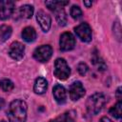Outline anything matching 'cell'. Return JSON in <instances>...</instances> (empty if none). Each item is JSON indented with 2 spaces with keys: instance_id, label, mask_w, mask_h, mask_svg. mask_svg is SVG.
<instances>
[{
  "instance_id": "obj_26",
  "label": "cell",
  "mask_w": 122,
  "mask_h": 122,
  "mask_svg": "<svg viewBox=\"0 0 122 122\" xmlns=\"http://www.w3.org/2000/svg\"><path fill=\"white\" fill-rule=\"evenodd\" d=\"M84 5L87 6V8H90L92 6V1H84Z\"/></svg>"
},
{
  "instance_id": "obj_6",
  "label": "cell",
  "mask_w": 122,
  "mask_h": 122,
  "mask_svg": "<svg viewBox=\"0 0 122 122\" xmlns=\"http://www.w3.org/2000/svg\"><path fill=\"white\" fill-rule=\"evenodd\" d=\"M59 45H60L61 51H71L75 46V38L71 32H64L60 36Z\"/></svg>"
},
{
  "instance_id": "obj_25",
  "label": "cell",
  "mask_w": 122,
  "mask_h": 122,
  "mask_svg": "<svg viewBox=\"0 0 122 122\" xmlns=\"http://www.w3.org/2000/svg\"><path fill=\"white\" fill-rule=\"evenodd\" d=\"M100 122H112L110 118H108V117H106V116H104V117H102L101 118V120H100Z\"/></svg>"
},
{
  "instance_id": "obj_28",
  "label": "cell",
  "mask_w": 122,
  "mask_h": 122,
  "mask_svg": "<svg viewBox=\"0 0 122 122\" xmlns=\"http://www.w3.org/2000/svg\"><path fill=\"white\" fill-rule=\"evenodd\" d=\"M1 122H6V121H5V120H2V121H1Z\"/></svg>"
},
{
  "instance_id": "obj_13",
  "label": "cell",
  "mask_w": 122,
  "mask_h": 122,
  "mask_svg": "<svg viewBox=\"0 0 122 122\" xmlns=\"http://www.w3.org/2000/svg\"><path fill=\"white\" fill-rule=\"evenodd\" d=\"M50 122H76V113L74 111H69Z\"/></svg>"
},
{
  "instance_id": "obj_15",
  "label": "cell",
  "mask_w": 122,
  "mask_h": 122,
  "mask_svg": "<svg viewBox=\"0 0 122 122\" xmlns=\"http://www.w3.org/2000/svg\"><path fill=\"white\" fill-rule=\"evenodd\" d=\"M22 37L27 42H32L36 38V32L32 27H26L22 30Z\"/></svg>"
},
{
  "instance_id": "obj_10",
  "label": "cell",
  "mask_w": 122,
  "mask_h": 122,
  "mask_svg": "<svg viewBox=\"0 0 122 122\" xmlns=\"http://www.w3.org/2000/svg\"><path fill=\"white\" fill-rule=\"evenodd\" d=\"M36 20L39 23L41 29L43 30V31H48L51 28V16L49 14H47L45 11L43 10H39L36 14Z\"/></svg>"
},
{
  "instance_id": "obj_22",
  "label": "cell",
  "mask_w": 122,
  "mask_h": 122,
  "mask_svg": "<svg viewBox=\"0 0 122 122\" xmlns=\"http://www.w3.org/2000/svg\"><path fill=\"white\" fill-rule=\"evenodd\" d=\"M92 62H93V64H94V65H96V66H97L98 70H104V69H106L105 63L102 61V59H100V58H99V56L94 55V56L92 57Z\"/></svg>"
},
{
  "instance_id": "obj_9",
  "label": "cell",
  "mask_w": 122,
  "mask_h": 122,
  "mask_svg": "<svg viewBox=\"0 0 122 122\" xmlns=\"http://www.w3.org/2000/svg\"><path fill=\"white\" fill-rule=\"evenodd\" d=\"M69 93H70L71 99L73 100V101H76V100L80 99L82 96H84V94H85V89H84L82 83L79 82V81L73 82L71 85V87H70Z\"/></svg>"
},
{
  "instance_id": "obj_16",
  "label": "cell",
  "mask_w": 122,
  "mask_h": 122,
  "mask_svg": "<svg viewBox=\"0 0 122 122\" xmlns=\"http://www.w3.org/2000/svg\"><path fill=\"white\" fill-rule=\"evenodd\" d=\"M54 13H55V18L57 20V23L62 27L66 26V24H67V15H66V12H65L64 9L63 8L57 9L56 10H54Z\"/></svg>"
},
{
  "instance_id": "obj_17",
  "label": "cell",
  "mask_w": 122,
  "mask_h": 122,
  "mask_svg": "<svg viewBox=\"0 0 122 122\" xmlns=\"http://www.w3.org/2000/svg\"><path fill=\"white\" fill-rule=\"evenodd\" d=\"M46 6L51 10H56L57 9L63 8L64 6L69 4V1H46L45 2Z\"/></svg>"
},
{
  "instance_id": "obj_20",
  "label": "cell",
  "mask_w": 122,
  "mask_h": 122,
  "mask_svg": "<svg viewBox=\"0 0 122 122\" xmlns=\"http://www.w3.org/2000/svg\"><path fill=\"white\" fill-rule=\"evenodd\" d=\"M14 85L10 79H2L0 81V88L4 92H10L13 89Z\"/></svg>"
},
{
  "instance_id": "obj_1",
  "label": "cell",
  "mask_w": 122,
  "mask_h": 122,
  "mask_svg": "<svg viewBox=\"0 0 122 122\" xmlns=\"http://www.w3.org/2000/svg\"><path fill=\"white\" fill-rule=\"evenodd\" d=\"M7 115L10 122H26L27 104L20 99L13 100L10 104Z\"/></svg>"
},
{
  "instance_id": "obj_14",
  "label": "cell",
  "mask_w": 122,
  "mask_h": 122,
  "mask_svg": "<svg viewBox=\"0 0 122 122\" xmlns=\"http://www.w3.org/2000/svg\"><path fill=\"white\" fill-rule=\"evenodd\" d=\"M18 14L21 18L30 19L33 14V7L30 5H23L19 8Z\"/></svg>"
},
{
  "instance_id": "obj_21",
  "label": "cell",
  "mask_w": 122,
  "mask_h": 122,
  "mask_svg": "<svg viewBox=\"0 0 122 122\" xmlns=\"http://www.w3.org/2000/svg\"><path fill=\"white\" fill-rule=\"evenodd\" d=\"M70 13H71V16L73 18V19H80L82 17V10L81 9L78 7V6H72L71 8V10H70Z\"/></svg>"
},
{
  "instance_id": "obj_4",
  "label": "cell",
  "mask_w": 122,
  "mask_h": 122,
  "mask_svg": "<svg viewBox=\"0 0 122 122\" xmlns=\"http://www.w3.org/2000/svg\"><path fill=\"white\" fill-rule=\"evenodd\" d=\"M52 54V49L50 45H42L35 49L33 57L39 62H47Z\"/></svg>"
},
{
  "instance_id": "obj_27",
  "label": "cell",
  "mask_w": 122,
  "mask_h": 122,
  "mask_svg": "<svg viewBox=\"0 0 122 122\" xmlns=\"http://www.w3.org/2000/svg\"><path fill=\"white\" fill-rule=\"evenodd\" d=\"M4 105H5V102H4V100H3L2 98H0V109H2V108L4 107Z\"/></svg>"
},
{
  "instance_id": "obj_23",
  "label": "cell",
  "mask_w": 122,
  "mask_h": 122,
  "mask_svg": "<svg viewBox=\"0 0 122 122\" xmlns=\"http://www.w3.org/2000/svg\"><path fill=\"white\" fill-rule=\"evenodd\" d=\"M88 70H89V68H88V66H87L86 63L81 62V63H79L78 66H77V71H78V72H79L81 75H85V74L87 73Z\"/></svg>"
},
{
  "instance_id": "obj_3",
  "label": "cell",
  "mask_w": 122,
  "mask_h": 122,
  "mask_svg": "<svg viewBox=\"0 0 122 122\" xmlns=\"http://www.w3.org/2000/svg\"><path fill=\"white\" fill-rule=\"evenodd\" d=\"M54 75L60 80H66L70 74L71 70L64 58H57L54 62Z\"/></svg>"
},
{
  "instance_id": "obj_7",
  "label": "cell",
  "mask_w": 122,
  "mask_h": 122,
  "mask_svg": "<svg viewBox=\"0 0 122 122\" xmlns=\"http://www.w3.org/2000/svg\"><path fill=\"white\" fill-rule=\"evenodd\" d=\"M14 10V3L11 0H1L0 1V19L6 20L10 18Z\"/></svg>"
},
{
  "instance_id": "obj_5",
  "label": "cell",
  "mask_w": 122,
  "mask_h": 122,
  "mask_svg": "<svg viewBox=\"0 0 122 122\" xmlns=\"http://www.w3.org/2000/svg\"><path fill=\"white\" fill-rule=\"evenodd\" d=\"M77 37L83 42H90L92 40V29L88 23H81L74 28Z\"/></svg>"
},
{
  "instance_id": "obj_12",
  "label": "cell",
  "mask_w": 122,
  "mask_h": 122,
  "mask_svg": "<svg viewBox=\"0 0 122 122\" xmlns=\"http://www.w3.org/2000/svg\"><path fill=\"white\" fill-rule=\"evenodd\" d=\"M48 89V82L45 78L43 77H38L36 78L33 86V91L37 94H43Z\"/></svg>"
},
{
  "instance_id": "obj_8",
  "label": "cell",
  "mask_w": 122,
  "mask_h": 122,
  "mask_svg": "<svg viewBox=\"0 0 122 122\" xmlns=\"http://www.w3.org/2000/svg\"><path fill=\"white\" fill-rule=\"evenodd\" d=\"M24 52H25V46L22 43L15 41L10 44L9 49V54L12 59L21 60L24 56Z\"/></svg>"
},
{
  "instance_id": "obj_24",
  "label": "cell",
  "mask_w": 122,
  "mask_h": 122,
  "mask_svg": "<svg viewBox=\"0 0 122 122\" xmlns=\"http://www.w3.org/2000/svg\"><path fill=\"white\" fill-rule=\"evenodd\" d=\"M121 88L119 87L118 89H117V91H116V97H117V99H118V101H121V99H122V96H121Z\"/></svg>"
},
{
  "instance_id": "obj_11",
  "label": "cell",
  "mask_w": 122,
  "mask_h": 122,
  "mask_svg": "<svg viewBox=\"0 0 122 122\" xmlns=\"http://www.w3.org/2000/svg\"><path fill=\"white\" fill-rule=\"evenodd\" d=\"M52 93H53V97L54 99L59 103V104H62L66 101L67 99V92H66V90L63 86L61 85H55L54 88H53V91H52Z\"/></svg>"
},
{
  "instance_id": "obj_19",
  "label": "cell",
  "mask_w": 122,
  "mask_h": 122,
  "mask_svg": "<svg viewBox=\"0 0 122 122\" xmlns=\"http://www.w3.org/2000/svg\"><path fill=\"white\" fill-rule=\"evenodd\" d=\"M11 34V28L10 26L3 25L0 27V39L1 41H6L8 38H10Z\"/></svg>"
},
{
  "instance_id": "obj_18",
  "label": "cell",
  "mask_w": 122,
  "mask_h": 122,
  "mask_svg": "<svg viewBox=\"0 0 122 122\" xmlns=\"http://www.w3.org/2000/svg\"><path fill=\"white\" fill-rule=\"evenodd\" d=\"M110 113L114 116L115 118H120L121 115H122V103L121 101H118L114 106H112L111 109H110Z\"/></svg>"
},
{
  "instance_id": "obj_2",
  "label": "cell",
  "mask_w": 122,
  "mask_h": 122,
  "mask_svg": "<svg viewBox=\"0 0 122 122\" xmlns=\"http://www.w3.org/2000/svg\"><path fill=\"white\" fill-rule=\"evenodd\" d=\"M105 102H106V99L102 93L100 92L93 93L88 98L87 103H86V108H87L88 112L91 114L98 113L104 107Z\"/></svg>"
}]
</instances>
